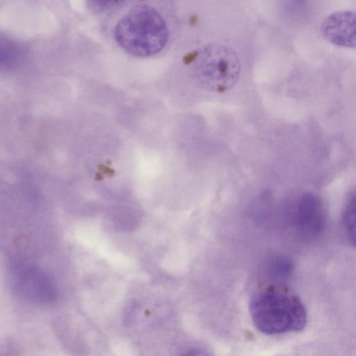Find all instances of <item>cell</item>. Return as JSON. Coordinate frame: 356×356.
<instances>
[{
    "label": "cell",
    "instance_id": "5b68a950",
    "mask_svg": "<svg viewBox=\"0 0 356 356\" xmlns=\"http://www.w3.org/2000/svg\"><path fill=\"white\" fill-rule=\"evenodd\" d=\"M321 31L330 43L342 47H355V14L353 10L337 11L322 23Z\"/></svg>",
    "mask_w": 356,
    "mask_h": 356
},
{
    "label": "cell",
    "instance_id": "ba28073f",
    "mask_svg": "<svg viewBox=\"0 0 356 356\" xmlns=\"http://www.w3.org/2000/svg\"><path fill=\"white\" fill-rule=\"evenodd\" d=\"M13 49L0 44V66L8 63L13 57Z\"/></svg>",
    "mask_w": 356,
    "mask_h": 356
},
{
    "label": "cell",
    "instance_id": "3957f363",
    "mask_svg": "<svg viewBox=\"0 0 356 356\" xmlns=\"http://www.w3.org/2000/svg\"><path fill=\"white\" fill-rule=\"evenodd\" d=\"M192 71L204 88L225 92L237 82L241 73L240 59L235 51L222 44H210L195 53Z\"/></svg>",
    "mask_w": 356,
    "mask_h": 356
},
{
    "label": "cell",
    "instance_id": "277c9868",
    "mask_svg": "<svg viewBox=\"0 0 356 356\" xmlns=\"http://www.w3.org/2000/svg\"><path fill=\"white\" fill-rule=\"evenodd\" d=\"M11 270L13 286L24 298L46 303L56 298V290L53 282L38 267L19 260L13 264Z\"/></svg>",
    "mask_w": 356,
    "mask_h": 356
},
{
    "label": "cell",
    "instance_id": "8992f818",
    "mask_svg": "<svg viewBox=\"0 0 356 356\" xmlns=\"http://www.w3.org/2000/svg\"><path fill=\"white\" fill-rule=\"evenodd\" d=\"M298 222L301 229L309 235H316L323 228L324 212L320 200L307 194L300 200L298 208Z\"/></svg>",
    "mask_w": 356,
    "mask_h": 356
},
{
    "label": "cell",
    "instance_id": "52a82bcc",
    "mask_svg": "<svg viewBox=\"0 0 356 356\" xmlns=\"http://www.w3.org/2000/svg\"><path fill=\"white\" fill-rule=\"evenodd\" d=\"M344 229L350 241L355 240V196H350L343 212Z\"/></svg>",
    "mask_w": 356,
    "mask_h": 356
},
{
    "label": "cell",
    "instance_id": "6da1fadb",
    "mask_svg": "<svg viewBox=\"0 0 356 356\" xmlns=\"http://www.w3.org/2000/svg\"><path fill=\"white\" fill-rule=\"evenodd\" d=\"M249 311L255 327L268 335L301 331L307 321L301 300L276 289L257 292L250 299Z\"/></svg>",
    "mask_w": 356,
    "mask_h": 356
},
{
    "label": "cell",
    "instance_id": "9c48e42d",
    "mask_svg": "<svg viewBox=\"0 0 356 356\" xmlns=\"http://www.w3.org/2000/svg\"><path fill=\"white\" fill-rule=\"evenodd\" d=\"M181 356H213L209 352L202 348H194L188 350Z\"/></svg>",
    "mask_w": 356,
    "mask_h": 356
},
{
    "label": "cell",
    "instance_id": "7a4b0ae2",
    "mask_svg": "<svg viewBox=\"0 0 356 356\" xmlns=\"http://www.w3.org/2000/svg\"><path fill=\"white\" fill-rule=\"evenodd\" d=\"M114 36L127 53L147 57L163 49L168 39V29L157 10L149 5L138 4L118 21Z\"/></svg>",
    "mask_w": 356,
    "mask_h": 356
}]
</instances>
